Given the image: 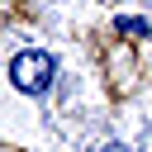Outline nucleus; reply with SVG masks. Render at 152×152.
I'll return each mask as SVG.
<instances>
[{"label": "nucleus", "mask_w": 152, "mask_h": 152, "mask_svg": "<svg viewBox=\"0 0 152 152\" xmlns=\"http://www.w3.org/2000/svg\"><path fill=\"white\" fill-rule=\"evenodd\" d=\"M57 57L43 52V48H14L10 62H5V81L10 90H19L24 100H48L52 86H57Z\"/></svg>", "instance_id": "1"}]
</instances>
